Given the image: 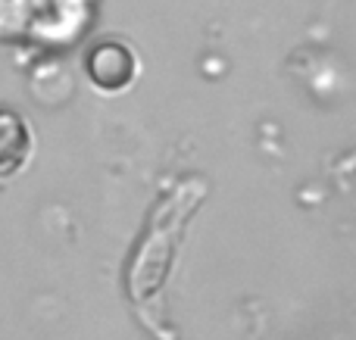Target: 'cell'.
Here are the masks:
<instances>
[{"label":"cell","instance_id":"6da1fadb","mask_svg":"<svg viewBox=\"0 0 356 340\" xmlns=\"http://www.w3.org/2000/svg\"><path fill=\"white\" fill-rule=\"evenodd\" d=\"M29 128L13 112H0V175H13L25 166L29 156Z\"/></svg>","mask_w":356,"mask_h":340}]
</instances>
